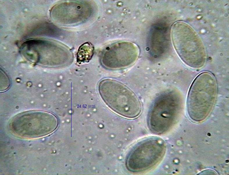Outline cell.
Wrapping results in <instances>:
<instances>
[{"label": "cell", "mask_w": 229, "mask_h": 175, "mask_svg": "<svg viewBox=\"0 0 229 175\" xmlns=\"http://www.w3.org/2000/svg\"><path fill=\"white\" fill-rule=\"evenodd\" d=\"M139 54V49L135 44L125 41L112 44L105 52L109 67L113 68L130 66L136 61Z\"/></svg>", "instance_id": "obj_6"}, {"label": "cell", "mask_w": 229, "mask_h": 175, "mask_svg": "<svg viewBox=\"0 0 229 175\" xmlns=\"http://www.w3.org/2000/svg\"><path fill=\"white\" fill-rule=\"evenodd\" d=\"M171 36L174 47L184 62L194 68L203 66L206 59L205 48L191 27L183 22H177L172 26Z\"/></svg>", "instance_id": "obj_2"}, {"label": "cell", "mask_w": 229, "mask_h": 175, "mask_svg": "<svg viewBox=\"0 0 229 175\" xmlns=\"http://www.w3.org/2000/svg\"><path fill=\"white\" fill-rule=\"evenodd\" d=\"M176 101L171 94H164L155 102L149 118V125L152 131L161 134L167 129L177 108Z\"/></svg>", "instance_id": "obj_5"}, {"label": "cell", "mask_w": 229, "mask_h": 175, "mask_svg": "<svg viewBox=\"0 0 229 175\" xmlns=\"http://www.w3.org/2000/svg\"><path fill=\"white\" fill-rule=\"evenodd\" d=\"M165 151L163 140L158 138L144 140L137 144L128 155L126 161L127 169L134 173L144 172L158 165Z\"/></svg>", "instance_id": "obj_4"}, {"label": "cell", "mask_w": 229, "mask_h": 175, "mask_svg": "<svg viewBox=\"0 0 229 175\" xmlns=\"http://www.w3.org/2000/svg\"><path fill=\"white\" fill-rule=\"evenodd\" d=\"M99 90L105 101L113 110L129 119L137 117L142 111L138 98L128 88L117 81L106 79L101 83Z\"/></svg>", "instance_id": "obj_3"}, {"label": "cell", "mask_w": 229, "mask_h": 175, "mask_svg": "<svg viewBox=\"0 0 229 175\" xmlns=\"http://www.w3.org/2000/svg\"><path fill=\"white\" fill-rule=\"evenodd\" d=\"M217 93L216 81L212 74L205 72L198 75L192 83L187 96L190 117L197 121L206 118L214 106Z\"/></svg>", "instance_id": "obj_1"}, {"label": "cell", "mask_w": 229, "mask_h": 175, "mask_svg": "<svg viewBox=\"0 0 229 175\" xmlns=\"http://www.w3.org/2000/svg\"><path fill=\"white\" fill-rule=\"evenodd\" d=\"M94 47L90 42L84 43L79 47L77 53V61L78 62L88 61L94 54Z\"/></svg>", "instance_id": "obj_7"}]
</instances>
